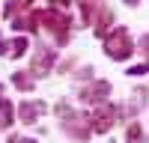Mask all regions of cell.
<instances>
[{
    "label": "cell",
    "mask_w": 149,
    "mask_h": 143,
    "mask_svg": "<svg viewBox=\"0 0 149 143\" xmlns=\"http://www.w3.org/2000/svg\"><path fill=\"white\" fill-rule=\"evenodd\" d=\"M122 3H128V6H137V3H140V0H122Z\"/></svg>",
    "instance_id": "obj_20"
},
{
    "label": "cell",
    "mask_w": 149,
    "mask_h": 143,
    "mask_svg": "<svg viewBox=\"0 0 149 143\" xmlns=\"http://www.w3.org/2000/svg\"><path fill=\"white\" fill-rule=\"evenodd\" d=\"M12 30H30V33H36V30H39L36 12H30V15H15V18H12Z\"/></svg>",
    "instance_id": "obj_10"
},
{
    "label": "cell",
    "mask_w": 149,
    "mask_h": 143,
    "mask_svg": "<svg viewBox=\"0 0 149 143\" xmlns=\"http://www.w3.org/2000/svg\"><path fill=\"white\" fill-rule=\"evenodd\" d=\"M9 54V42H0V57H6Z\"/></svg>",
    "instance_id": "obj_18"
},
{
    "label": "cell",
    "mask_w": 149,
    "mask_h": 143,
    "mask_svg": "<svg viewBox=\"0 0 149 143\" xmlns=\"http://www.w3.org/2000/svg\"><path fill=\"white\" fill-rule=\"evenodd\" d=\"M125 143H143V125L140 122H131L125 128Z\"/></svg>",
    "instance_id": "obj_14"
},
{
    "label": "cell",
    "mask_w": 149,
    "mask_h": 143,
    "mask_svg": "<svg viewBox=\"0 0 149 143\" xmlns=\"http://www.w3.org/2000/svg\"><path fill=\"white\" fill-rule=\"evenodd\" d=\"M60 128H63V134H69L72 140H78V143H86L93 134V128H90V116L86 113H78V110H69L60 116Z\"/></svg>",
    "instance_id": "obj_3"
},
{
    "label": "cell",
    "mask_w": 149,
    "mask_h": 143,
    "mask_svg": "<svg viewBox=\"0 0 149 143\" xmlns=\"http://www.w3.org/2000/svg\"><path fill=\"white\" fill-rule=\"evenodd\" d=\"M119 122V107L116 104H95V113L90 116V128L95 134H107Z\"/></svg>",
    "instance_id": "obj_4"
},
{
    "label": "cell",
    "mask_w": 149,
    "mask_h": 143,
    "mask_svg": "<svg viewBox=\"0 0 149 143\" xmlns=\"http://www.w3.org/2000/svg\"><path fill=\"white\" fill-rule=\"evenodd\" d=\"M18 140H21V137H15V134H12V137H9V140H6V143H18Z\"/></svg>",
    "instance_id": "obj_21"
},
{
    "label": "cell",
    "mask_w": 149,
    "mask_h": 143,
    "mask_svg": "<svg viewBox=\"0 0 149 143\" xmlns=\"http://www.w3.org/2000/svg\"><path fill=\"white\" fill-rule=\"evenodd\" d=\"M110 95V81H86V87L81 90L78 99L84 104H104Z\"/></svg>",
    "instance_id": "obj_5"
},
{
    "label": "cell",
    "mask_w": 149,
    "mask_h": 143,
    "mask_svg": "<svg viewBox=\"0 0 149 143\" xmlns=\"http://www.w3.org/2000/svg\"><path fill=\"white\" fill-rule=\"evenodd\" d=\"M107 6L102 3V0H81V21L84 24H95L98 15H102Z\"/></svg>",
    "instance_id": "obj_8"
},
{
    "label": "cell",
    "mask_w": 149,
    "mask_h": 143,
    "mask_svg": "<svg viewBox=\"0 0 149 143\" xmlns=\"http://www.w3.org/2000/svg\"><path fill=\"white\" fill-rule=\"evenodd\" d=\"M18 143H36V140H18Z\"/></svg>",
    "instance_id": "obj_22"
},
{
    "label": "cell",
    "mask_w": 149,
    "mask_h": 143,
    "mask_svg": "<svg viewBox=\"0 0 149 143\" xmlns=\"http://www.w3.org/2000/svg\"><path fill=\"white\" fill-rule=\"evenodd\" d=\"M74 78H78V81H93V66L78 69V72H74Z\"/></svg>",
    "instance_id": "obj_15"
},
{
    "label": "cell",
    "mask_w": 149,
    "mask_h": 143,
    "mask_svg": "<svg viewBox=\"0 0 149 143\" xmlns=\"http://www.w3.org/2000/svg\"><path fill=\"white\" fill-rule=\"evenodd\" d=\"M128 75H137V78H140V75H146V66L140 63V66H134V69H128Z\"/></svg>",
    "instance_id": "obj_17"
},
{
    "label": "cell",
    "mask_w": 149,
    "mask_h": 143,
    "mask_svg": "<svg viewBox=\"0 0 149 143\" xmlns=\"http://www.w3.org/2000/svg\"><path fill=\"white\" fill-rule=\"evenodd\" d=\"M45 110H48V104L45 101H39V99H27V101H21L18 104V119L24 125H36V119L39 116H45Z\"/></svg>",
    "instance_id": "obj_7"
},
{
    "label": "cell",
    "mask_w": 149,
    "mask_h": 143,
    "mask_svg": "<svg viewBox=\"0 0 149 143\" xmlns=\"http://www.w3.org/2000/svg\"><path fill=\"white\" fill-rule=\"evenodd\" d=\"M12 87L21 90V92H30L36 87V78L30 75V72H12Z\"/></svg>",
    "instance_id": "obj_9"
},
{
    "label": "cell",
    "mask_w": 149,
    "mask_h": 143,
    "mask_svg": "<svg viewBox=\"0 0 149 143\" xmlns=\"http://www.w3.org/2000/svg\"><path fill=\"white\" fill-rule=\"evenodd\" d=\"M12 119H15V107H12L9 99H3V95H0V131L9 128V125H12Z\"/></svg>",
    "instance_id": "obj_11"
},
{
    "label": "cell",
    "mask_w": 149,
    "mask_h": 143,
    "mask_svg": "<svg viewBox=\"0 0 149 143\" xmlns=\"http://www.w3.org/2000/svg\"><path fill=\"white\" fill-rule=\"evenodd\" d=\"M54 3H57V6H69L72 0H54Z\"/></svg>",
    "instance_id": "obj_19"
},
{
    "label": "cell",
    "mask_w": 149,
    "mask_h": 143,
    "mask_svg": "<svg viewBox=\"0 0 149 143\" xmlns=\"http://www.w3.org/2000/svg\"><path fill=\"white\" fill-rule=\"evenodd\" d=\"M36 21L45 24L48 30H51L60 45H66L69 42V30H72V18L66 15V12H60V6H51V9H42V12H36Z\"/></svg>",
    "instance_id": "obj_2"
},
{
    "label": "cell",
    "mask_w": 149,
    "mask_h": 143,
    "mask_svg": "<svg viewBox=\"0 0 149 143\" xmlns=\"http://www.w3.org/2000/svg\"><path fill=\"white\" fill-rule=\"evenodd\" d=\"M134 51H137L140 57H146V36H140V39H137V48H134Z\"/></svg>",
    "instance_id": "obj_16"
},
{
    "label": "cell",
    "mask_w": 149,
    "mask_h": 143,
    "mask_svg": "<svg viewBox=\"0 0 149 143\" xmlns=\"http://www.w3.org/2000/svg\"><path fill=\"white\" fill-rule=\"evenodd\" d=\"M54 60H57V51H54V48H48V45H36L30 75H33V78H42V75H48V72H51V66H54Z\"/></svg>",
    "instance_id": "obj_6"
},
{
    "label": "cell",
    "mask_w": 149,
    "mask_h": 143,
    "mask_svg": "<svg viewBox=\"0 0 149 143\" xmlns=\"http://www.w3.org/2000/svg\"><path fill=\"white\" fill-rule=\"evenodd\" d=\"M33 3V0H6V6H3V15L6 18H15V15H21L24 9H27Z\"/></svg>",
    "instance_id": "obj_12"
},
{
    "label": "cell",
    "mask_w": 149,
    "mask_h": 143,
    "mask_svg": "<svg viewBox=\"0 0 149 143\" xmlns=\"http://www.w3.org/2000/svg\"><path fill=\"white\" fill-rule=\"evenodd\" d=\"M27 48H30V42L24 39V36H18V39H12V42H9V54L18 60V57H24V54H27Z\"/></svg>",
    "instance_id": "obj_13"
},
{
    "label": "cell",
    "mask_w": 149,
    "mask_h": 143,
    "mask_svg": "<svg viewBox=\"0 0 149 143\" xmlns=\"http://www.w3.org/2000/svg\"><path fill=\"white\" fill-rule=\"evenodd\" d=\"M131 33L128 27H113L110 33H104V54L110 60H116V63H122V60L131 57Z\"/></svg>",
    "instance_id": "obj_1"
}]
</instances>
